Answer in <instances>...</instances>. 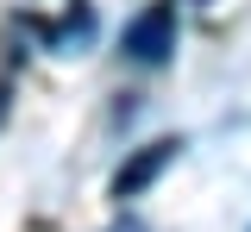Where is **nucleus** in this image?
<instances>
[{"instance_id": "nucleus-1", "label": "nucleus", "mask_w": 251, "mask_h": 232, "mask_svg": "<svg viewBox=\"0 0 251 232\" xmlns=\"http://www.w3.org/2000/svg\"><path fill=\"white\" fill-rule=\"evenodd\" d=\"M120 50L132 57V63H145V69L170 63V50H176V6H170V0H151V6L126 25Z\"/></svg>"}, {"instance_id": "nucleus-2", "label": "nucleus", "mask_w": 251, "mask_h": 232, "mask_svg": "<svg viewBox=\"0 0 251 232\" xmlns=\"http://www.w3.org/2000/svg\"><path fill=\"white\" fill-rule=\"evenodd\" d=\"M176 151H182V138H151L145 151H132V157H126L120 169H113V195H120V201L145 195V188H151L157 176H163V169L176 163Z\"/></svg>"}, {"instance_id": "nucleus-3", "label": "nucleus", "mask_w": 251, "mask_h": 232, "mask_svg": "<svg viewBox=\"0 0 251 232\" xmlns=\"http://www.w3.org/2000/svg\"><path fill=\"white\" fill-rule=\"evenodd\" d=\"M6 100H13V88H6V82H0V119H6Z\"/></svg>"}]
</instances>
